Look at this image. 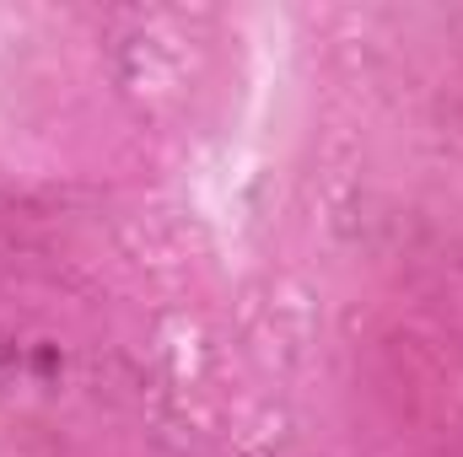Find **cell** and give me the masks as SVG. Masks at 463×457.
Returning <instances> with one entry per match:
<instances>
[{
	"label": "cell",
	"instance_id": "6da1fadb",
	"mask_svg": "<svg viewBox=\"0 0 463 457\" xmlns=\"http://www.w3.org/2000/svg\"><path fill=\"white\" fill-rule=\"evenodd\" d=\"M11 360H16V344H11V340H5V334H0V371H5Z\"/></svg>",
	"mask_w": 463,
	"mask_h": 457
}]
</instances>
